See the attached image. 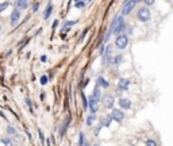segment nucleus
I'll use <instances>...</instances> for the list:
<instances>
[{
    "label": "nucleus",
    "mask_w": 173,
    "mask_h": 146,
    "mask_svg": "<svg viewBox=\"0 0 173 146\" xmlns=\"http://www.w3.org/2000/svg\"><path fill=\"white\" fill-rule=\"evenodd\" d=\"M127 45H129V36L126 34H118L116 39H115V46L123 50V49H126Z\"/></svg>",
    "instance_id": "f257e3e1"
},
{
    "label": "nucleus",
    "mask_w": 173,
    "mask_h": 146,
    "mask_svg": "<svg viewBox=\"0 0 173 146\" xmlns=\"http://www.w3.org/2000/svg\"><path fill=\"white\" fill-rule=\"evenodd\" d=\"M150 16H151V12L147 7H141L137 12V18H138V20H141V22H147V20L150 19Z\"/></svg>",
    "instance_id": "f03ea898"
},
{
    "label": "nucleus",
    "mask_w": 173,
    "mask_h": 146,
    "mask_svg": "<svg viewBox=\"0 0 173 146\" xmlns=\"http://www.w3.org/2000/svg\"><path fill=\"white\" fill-rule=\"evenodd\" d=\"M134 7H135V2H134V0H127V2L125 3V6H123V10H122V15H123V16L129 15L130 12L134 10Z\"/></svg>",
    "instance_id": "7ed1b4c3"
},
{
    "label": "nucleus",
    "mask_w": 173,
    "mask_h": 146,
    "mask_svg": "<svg viewBox=\"0 0 173 146\" xmlns=\"http://www.w3.org/2000/svg\"><path fill=\"white\" fill-rule=\"evenodd\" d=\"M88 108L91 110V112H92V114H96L99 111V100L91 96L89 100H88Z\"/></svg>",
    "instance_id": "20e7f679"
},
{
    "label": "nucleus",
    "mask_w": 173,
    "mask_h": 146,
    "mask_svg": "<svg viewBox=\"0 0 173 146\" xmlns=\"http://www.w3.org/2000/svg\"><path fill=\"white\" fill-rule=\"evenodd\" d=\"M19 19H20V10L15 8V10L12 11V14H11V19H10L11 26H12V27H15L16 24L19 23Z\"/></svg>",
    "instance_id": "39448f33"
},
{
    "label": "nucleus",
    "mask_w": 173,
    "mask_h": 146,
    "mask_svg": "<svg viewBox=\"0 0 173 146\" xmlns=\"http://www.w3.org/2000/svg\"><path fill=\"white\" fill-rule=\"evenodd\" d=\"M111 118H112L114 122H122L123 119H125V114H123V111H121V110H112V112H111Z\"/></svg>",
    "instance_id": "423d86ee"
},
{
    "label": "nucleus",
    "mask_w": 173,
    "mask_h": 146,
    "mask_svg": "<svg viewBox=\"0 0 173 146\" xmlns=\"http://www.w3.org/2000/svg\"><path fill=\"white\" fill-rule=\"evenodd\" d=\"M130 87V80L129 79H121L119 80V84H118V88L121 91H127Z\"/></svg>",
    "instance_id": "0eeeda50"
},
{
    "label": "nucleus",
    "mask_w": 173,
    "mask_h": 146,
    "mask_svg": "<svg viewBox=\"0 0 173 146\" xmlns=\"http://www.w3.org/2000/svg\"><path fill=\"white\" fill-rule=\"evenodd\" d=\"M119 107L122 110H130L131 108V101L129 99H119Z\"/></svg>",
    "instance_id": "6e6552de"
},
{
    "label": "nucleus",
    "mask_w": 173,
    "mask_h": 146,
    "mask_svg": "<svg viewBox=\"0 0 173 146\" xmlns=\"http://www.w3.org/2000/svg\"><path fill=\"white\" fill-rule=\"evenodd\" d=\"M71 115H68V118L64 120V124L61 126V130H60V135L61 137H64V134H65V131H67V129H68V126H69V123H71Z\"/></svg>",
    "instance_id": "1a4fd4ad"
},
{
    "label": "nucleus",
    "mask_w": 173,
    "mask_h": 146,
    "mask_svg": "<svg viewBox=\"0 0 173 146\" xmlns=\"http://www.w3.org/2000/svg\"><path fill=\"white\" fill-rule=\"evenodd\" d=\"M103 103H104V105L106 107H110V108H112V105H114V103H115V100H114V97L112 96H104L103 97Z\"/></svg>",
    "instance_id": "9d476101"
},
{
    "label": "nucleus",
    "mask_w": 173,
    "mask_h": 146,
    "mask_svg": "<svg viewBox=\"0 0 173 146\" xmlns=\"http://www.w3.org/2000/svg\"><path fill=\"white\" fill-rule=\"evenodd\" d=\"M16 7H18V10H26L28 7V0H16Z\"/></svg>",
    "instance_id": "9b49d317"
},
{
    "label": "nucleus",
    "mask_w": 173,
    "mask_h": 146,
    "mask_svg": "<svg viewBox=\"0 0 173 146\" xmlns=\"http://www.w3.org/2000/svg\"><path fill=\"white\" fill-rule=\"evenodd\" d=\"M52 12H53V4L49 3L46 10H45V12H43V19H49V16L52 15Z\"/></svg>",
    "instance_id": "f8f14e48"
},
{
    "label": "nucleus",
    "mask_w": 173,
    "mask_h": 146,
    "mask_svg": "<svg viewBox=\"0 0 173 146\" xmlns=\"http://www.w3.org/2000/svg\"><path fill=\"white\" fill-rule=\"evenodd\" d=\"M111 122H112V118H111V115L101 118V126H106V127H108V126L111 124Z\"/></svg>",
    "instance_id": "ddd939ff"
},
{
    "label": "nucleus",
    "mask_w": 173,
    "mask_h": 146,
    "mask_svg": "<svg viewBox=\"0 0 173 146\" xmlns=\"http://www.w3.org/2000/svg\"><path fill=\"white\" fill-rule=\"evenodd\" d=\"M122 61H123V56H115L110 62L112 65H119V64H122Z\"/></svg>",
    "instance_id": "4468645a"
},
{
    "label": "nucleus",
    "mask_w": 173,
    "mask_h": 146,
    "mask_svg": "<svg viewBox=\"0 0 173 146\" xmlns=\"http://www.w3.org/2000/svg\"><path fill=\"white\" fill-rule=\"evenodd\" d=\"M97 85H101V87L103 88H108V83H107V81L104 80V79H103V77H99V79H97Z\"/></svg>",
    "instance_id": "2eb2a0df"
},
{
    "label": "nucleus",
    "mask_w": 173,
    "mask_h": 146,
    "mask_svg": "<svg viewBox=\"0 0 173 146\" xmlns=\"http://www.w3.org/2000/svg\"><path fill=\"white\" fill-rule=\"evenodd\" d=\"M92 97H95V99L100 100V89H99V85H96V88H95V91L92 93Z\"/></svg>",
    "instance_id": "dca6fc26"
},
{
    "label": "nucleus",
    "mask_w": 173,
    "mask_h": 146,
    "mask_svg": "<svg viewBox=\"0 0 173 146\" xmlns=\"http://www.w3.org/2000/svg\"><path fill=\"white\" fill-rule=\"evenodd\" d=\"M8 7H10V3H8L7 0H6V2H3V3H0V14H2L3 11H6Z\"/></svg>",
    "instance_id": "f3484780"
},
{
    "label": "nucleus",
    "mask_w": 173,
    "mask_h": 146,
    "mask_svg": "<svg viewBox=\"0 0 173 146\" xmlns=\"http://www.w3.org/2000/svg\"><path fill=\"white\" fill-rule=\"evenodd\" d=\"M93 120H95V114H92V115H89L86 118V126H92Z\"/></svg>",
    "instance_id": "a211bd4d"
},
{
    "label": "nucleus",
    "mask_w": 173,
    "mask_h": 146,
    "mask_svg": "<svg viewBox=\"0 0 173 146\" xmlns=\"http://www.w3.org/2000/svg\"><path fill=\"white\" fill-rule=\"evenodd\" d=\"M81 100H83V107L86 110L88 108V100H86V97H85V95L83 92H81Z\"/></svg>",
    "instance_id": "6ab92c4d"
},
{
    "label": "nucleus",
    "mask_w": 173,
    "mask_h": 146,
    "mask_svg": "<svg viewBox=\"0 0 173 146\" xmlns=\"http://www.w3.org/2000/svg\"><path fill=\"white\" fill-rule=\"evenodd\" d=\"M2 144H3L4 146H12V141L8 139V138H3V139H2Z\"/></svg>",
    "instance_id": "aec40b11"
},
{
    "label": "nucleus",
    "mask_w": 173,
    "mask_h": 146,
    "mask_svg": "<svg viewBox=\"0 0 173 146\" xmlns=\"http://www.w3.org/2000/svg\"><path fill=\"white\" fill-rule=\"evenodd\" d=\"M76 23H77V20H67V22H65V26H64V27H69V28H71L73 24H76Z\"/></svg>",
    "instance_id": "412c9836"
},
{
    "label": "nucleus",
    "mask_w": 173,
    "mask_h": 146,
    "mask_svg": "<svg viewBox=\"0 0 173 146\" xmlns=\"http://www.w3.org/2000/svg\"><path fill=\"white\" fill-rule=\"evenodd\" d=\"M79 146H83L84 145V134L83 133H80V135H79V144H77Z\"/></svg>",
    "instance_id": "4be33fe9"
},
{
    "label": "nucleus",
    "mask_w": 173,
    "mask_h": 146,
    "mask_svg": "<svg viewBox=\"0 0 173 146\" xmlns=\"http://www.w3.org/2000/svg\"><path fill=\"white\" fill-rule=\"evenodd\" d=\"M75 6H76L77 8H83V7H84V0H76Z\"/></svg>",
    "instance_id": "5701e85b"
},
{
    "label": "nucleus",
    "mask_w": 173,
    "mask_h": 146,
    "mask_svg": "<svg viewBox=\"0 0 173 146\" xmlns=\"http://www.w3.org/2000/svg\"><path fill=\"white\" fill-rule=\"evenodd\" d=\"M7 133L11 134V135H14V134H16V130L12 127V126H8V127H7Z\"/></svg>",
    "instance_id": "b1692460"
},
{
    "label": "nucleus",
    "mask_w": 173,
    "mask_h": 146,
    "mask_svg": "<svg viewBox=\"0 0 173 146\" xmlns=\"http://www.w3.org/2000/svg\"><path fill=\"white\" fill-rule=\"evenodd\" d=\"M39 81H41V84H42V85H46L47 81H49V77H47V76H42Z\"/></svg>",
    "instance_id": "393cba45"
},
{
    "label": "nucleus",
    "mask_w": 173,
    "mask_h": 146,
    "mask_svg": "<svg viewBox=\"0 0 173 146\" xmlns=\"http://www.w3.org/2000/svg\"><path fill=\"white\" fill-rule=\"evenodd\" d=\"M146 146H157V142L153 139H147L146 141Z\"/></svg>",
    "instance_id": "a878e982"
},
{
    "label": "nucleus",
    "mask_w": 173,
    "mask_h": 146,
    "mask_svg": "<svg viewBox=\"0 0 173 146\" xmlns=\"http://www.w3.org/2000/svg\"><path fill=\"white\" fill-rule=\"evenodd\" d=\"M143 2L146 3V6H153V4L156 3V0H143Z\"/></svg>",
    "instance_id": "bb28decb"
},
{
    "label": "nucleus",
    "mask_w": 173,
    "mask_h": 146,
    "mask_svg": "<svg viewBox=\"0 0 173 146\" xmlns=\"http://www.w3.org/2000/svg\"><path fill=\"white\" fill-rule=\"evenodd\" d=\"M38 8H39V3L37 2V3H34V7H32V11L37 12V11H38Z\"/></svg>",
    "instance_id": "cd10ccee"
},
{
    "label": "nucleus",
    "mask_w": 173,
    "mask_h": 146,
    "mask_svg": "<svg viewBox=\"0 0 173 146\" xmlns=\"http://www.w3.org/2000/svg\"><path fill=\"white\" fill-rule=\"evenodd\" d=\"M26 103H27V105H28V107H30V111L32 112V105H31V101H30V99H28V97L26 99Z\"/></svg>",
    "instance_id": "c85d7f7f"
},
{
    "label": "nucleus",
    "mask_w": 173,
    "mask_h": 146,
    "mask_svg": "<svg viewBox=\"0 0 173 146\" xmlns=\"http://www.w3.org/2000/svg\"><path fill=\"white\" fill-rule=\"evenodd\" d=\"M38 133H39V138H41V142H45V138H43V134H42V131H41V130H38Z\"/></svg>",
    "instance_id": "c756f323"
},
{
    "label": "nucleus",
    "mask_w": 173,
    "mask_h": 146,
    "mask_svg": "<svg viewBox=\"0 0 173 146\" xmlns=\"http://www.w3.org/2000/svg\"><path fill=\"white\" fill-rule=\"evenodd\" d=\"M88 30H89V28H85V30H84V32H83V35H81L80 41H83V39H84V36H85V34H86V32H88Z\"/></svg>",
    "instance_id": "7c9ffc66"
},
{
    "label": "nucleus",
    "mask_w": 173,
    "mask_h": 146,
    "mask_svg": "<svg viewBox=\"0 0 173 146\" xmlns=\"http://www.w3.org/2000/svg\"><path fill=\"white\" fill-rule=\"evenodd\" d=\"M41 61H42V62H46V61H47V56H41Z\"/></svg>",
    "instance_id": "2f4dec72"
},
{
    "label": "nucleus",
    "mask_w": 173,
    "mask_h": 146,
    "mask_svg": "<svg viewBox=\"0 0 173 146\" xmlns=\"http://www.w3.org/2000/svg\"><path fill=\"white\" fill-rule=\"evenodd\" d=\"M57 26H58V20H54V23H53V28H56Z\"/></svg>",
    "instance_id": "473e14b6"
},
{
    "label": "nucleus",
    "mask_w": 173,
    "mask_h": 146,
    "mask_svg": "<svg viewBox=\"0 0 173 146\" xmlns=\"http://www.w3.org/2000/svg\"><path fill=\"white\" fill-rule=\"evenodd\" d=\"M0 116H2V118H4V119H6V115H4V114L2 112V111H0ZM7 120V119H6Z\"/></svg>",
    "instance_id": "72a5a7b5"
},
{
    "label": "nucleus",
    "mask_w": 173,
    "mask_h": 146,
    "mask_svg": "<svg viewBox=\"0 0 173 146\" xmlns=\"http://www.w3.org/2000/svg\"><path fill=\"white\" fill-rule=\"evenodd\" d=\"M134 2H135V4H137V3H141L142 0H134Z\"/></svg>",
    "instance_id": "f704fd0d"
},
{
    "label": "nucleus",
    "mask_w": 173,
    "mask_h": 146,
    "mask_svg": "<svg viewBox=\"0 0 173 146\" xmlns=\"http://www.w3.org/2000/svg\"><path fill=\"white\" fill-rule=\"evenodd\" d=\"M83 146H89V144H88V142H84V145Z\"/></svg>",
    "instance_id": "c9c22d12"
},
{
    "label": "nucleus",
    "mask_w": 173,
    "mask_h": 146,
    "mask_svg": "<svg viewBox=\"0 0 173 146\" xmlns=\"http://www.w3.org/2000/svg\"><path fill=\"white\" fill-rule=\"evenodd\" d=\"M47 146H52V145H50V142H49V141H47Z\"/></svg>",
    "instance_id": "e433bc0d"
},
{
    "label": "nucleus",
    "mask_w": 173,
    "mask_h": 146,
    "mask_svg": "<svg viewBox=\"0 0 173 146\" xmlns=\"http://www.w3.org/2000/svg\"><path fill=\"white\" fill-rule=\"evenodd\" d=\"M93 146H100V145H99V144H96V145H93Z\"/></svg>",
    "instance_id": "4c0bfd02"
},
{
    "label": "nucleus",
    "mask_w": 173,
    "mask_h": 146,
    "mask_svg": "<svg viewBox=\"0 0 173 146\" xmlns=\"http://www.w3.org/2000/svg\"><path fill=\"white\" fill-rule=\"evenodd\" d=\"M0 30H2V24H0Z\"/></svg>",
    "instance_id": "58836bf2"
},
{
    "label": "nucleus",
    "mask_w": 173,
    "mask_h": 146,
    "mask_svg": "<svg viewBox=\"0 0 173 146\" xmlns=\"http://www.w3.org/2000/svg\"><path fill=\"white\" fill-rule=\"evenodd\" d=\"M88 2H89V0H88Z\"/></svg>",
    "instance_id": "ea45409f"
}]
</instances>
